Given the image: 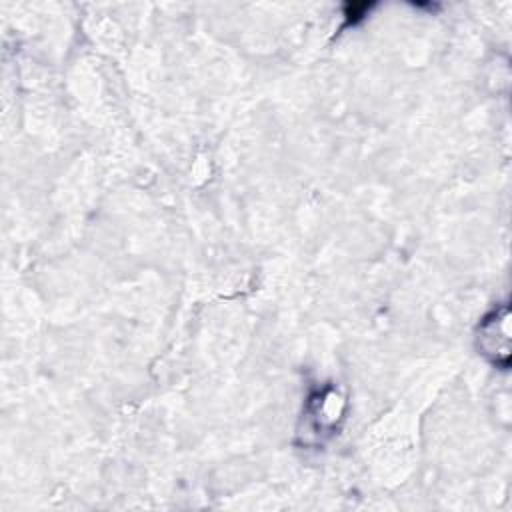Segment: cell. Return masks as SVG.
<instances>
[{
  "label": "cell",
  "instance_id": "obj_1",
  "mask_svg": "<svg viewBox=\"0 0 512 512\" xmlns=\"http://www.w3.org/2000/svg\"><path fill=\"white\" fill-rule=\"evenodd\" d=\"M476 346L482 356L500 368L510 364V308L502 304L486 314L478 324Z\"/></svg>",
  "mask_w": 512,
  "mask_h": 512
}]
</instances>
